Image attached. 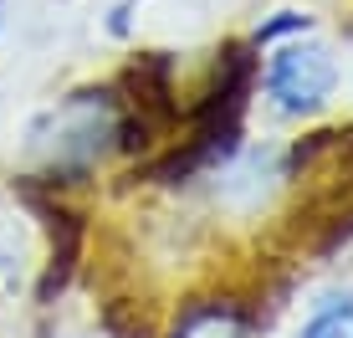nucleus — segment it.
<instances>
[{
    "mask_svg": "<svg viewBox=\"0 0 353 338\" xmlns=\"http://www.w3.org/2000/svg\"><path fill=\"white\" fill-rule=\"evenodd\" d=\"M333 88H338V62L318 41H292L266 62V98L282 113H297V118L318 113L333 98Z\"/></svg>",
    "mask_w": 353,
    "mask_h": 338,
    "instance_id": "1",
    "label": "nucleus"
},
{
    "mask_svg": "<svg viewBox=\"0 0 353 338\" xmlns=\"http://www.w3.org/2000/svg\"><path fill=\"white\" fill-rule=\"evenodd\" d=\"M118 128H123V118L108 103V92H77L57 113V134H52L57 169H92L108 149H118Z\"/></svg>",
    "mask_w": 353,
    "mask_h": 338,
    "instance_id": "2",
    "label": "nucleus"
},
{
    "mask_svg": "<svg viewBox=\"0 0 353 338\" xmlns=\"http://www.w3.org/2000/svg\"><path fill=\"white\" fill-rule=\"evenodd\" d=\"M174 338H246V328L230 308H194L179 318Z\"/></svg>",
    "mask_w": 353,
    "mask_h": 338,
    "instance_id": "3",
    "label": "nucleus"
},
{
    "mask_svg": "<svg viewBox=\"0 0 353 338\" xmlns=\"http://www.w3.org/2000/svg\"><path fill=\"white\" fill-rule=\"evenodd\" d=\"M302 338H353V297H327L302 323Z\"/></svg>",
    "mask_w": 353,
    "mask_h": 338,
    "instance_id": "4",
    "label": "nucleus"
},
{
    "mask_svg": "<svg viewBox=\"0 0 353 338\" xmlns=\"http://www.w3.org/2000/svg\"><path fill=\"white\" fill-rule=\"evenodd\" d=\"M312 21L307 16H297V10H282V16L272 21V26H261L256 31V41H276V36H292V31H307Z\"/></svg>",
    "mask_w": 353,
    "mask_h": 338,
    "instance_id": "5",
    "label": "nucleus"
}]
</instances>
